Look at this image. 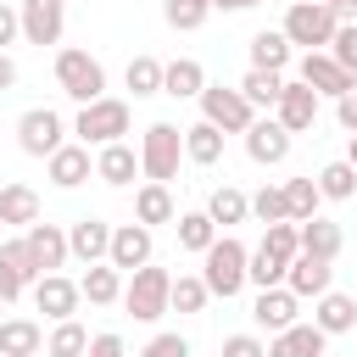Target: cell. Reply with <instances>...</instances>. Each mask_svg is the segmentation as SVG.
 Returning a JSON list of instances; mask_svg holds the SVG:
<instances>
[{"mask_svg":"<svg viewBox=\"0 0 357 357\" xmlns=\"http://www.w3.org/2000/svg\"><path fill=\"white\" fill-rule=\"evenodd\" d=\"M167 296H173V273H167V268H156V262L134 268V273H128V284H123V307H128L139 324H156V318L167 312Z\"/></svg>","mask_w":357,"mask_h":357,"instance_id":"obj_4","label":"cell"},{"mask_svg":"<svg viewBox=\"0 0 357 357\" xmlns=\"http://www.w3.org/2000/svg\"><path fill=\"white\" fill-rule=\"evenodd\" d=\"M206 284H201V273H178L173 279V296H167V312H206Z\"/></svg>","mask_w":357,"mask_h":357,"instance_id":"obj_38","label":"cell"},{"mask_svg":"<svg viewBox=\"0 0 357 357\" xmlns=\"http://www.w3.org/2000/svg\"><path fill=\"white\" fill-rule=\"evenodd\" d=\"M84 346H89V329L78 318H61L50 329V340H45V357H84Z\"/></svg>","mask_w":357,"mask_h":357,"instance_id":"obj_35","label":"cell"},{"mask_svg":"<svg viewBox=\"0 0 357 357\" xmlns=\"http://www.w3.org/2000/svg\"><path fill=\"white\" fill-rule=\"evenodd\" d=\"M28 284H33V279H28V273H22L17 262H6V257H0V301H17V296H22Z\"/></svg>","mask_w":357,"mask_h":357,"instance_id":"obj_45","label":"cell"},{"mask_svg":"<svg viewBox=\"0 0 357 357\" xmlns=\"http://www.w3.org/2000/svg\"><path fill=\"white\" fill-rule=\"evenodd\" d=\"M84 357H128V351H123V335H112V329H106V335H89Z\"/></svg>","mask_w":357,"mask_h":357,"instance_id":"obj_47","label":"cell"},{"mask_svg":"<svg viewBox=\"0 0 357 357\" xmlns=\"http://www.w3.org/2000/svg\"><path fill=\"white\" fill-rule=\"evenodd\" d=\"M134 357H190V340H184L178 329H167V335H151Z\"/></svg>","mask_w":357,"mask_h":357,"instance_id":"obj_44","label":"cell"},{"mask_svg":"<svg viewBox=\"0 0 357 357\" xmlns=\"http://www.w3.org/2000/svg\"><path fill=\"white\" fill-rule=\"evenodd\" d=\"M11 84H17V61H11V56H6V50H0V95H6V89H11Z\"/></svg>","mask_w":357,"mask_h":357,"instance_id":"obj_50","label":"cell"},{"mask_svg":"<svg viewBox=\"0 0 357 357\" xmlns=\"http://www.w3.org/2000/svg\"><path fill=\"white\" fill-rule=\"evenodd\" d=\"M201 123H212L218 134H245L251 123H257V112H251V100L240 95V89H223V84H206L201 95Z\"/></svg>","mask_w":357,"mask_h":357,"instance_id":"obj_7","label":"cell"},{"mask_svg":"<svg viewBox=\"0 0 357 357\" xmlns=\"http://www.w3.org/2000/svg\"><path fill=\"white\" fill-rule=\"evenodd\" d=\"M234 89L251 100V112H273V106H279V89H284V73H262V67H251Z\"/></svg>","mask_w":357,"mask_h":357,"instance_id":"obj_28","label":"cell"},{"mask_svg":"<svg viewBox=\"0 0 357 357\" xmlns=\"http://www.w3.org/2000/svg\"><path fill=\"white\" fill-rule=\"evenodd\" d=\"M279 190H284V212H290V223H307V218H318L324 195H318V184H312V178H290V184H279Z\"/></svg>","mask_w":357,"mask_h":357,"instance_id":"obj_33","label":"cell"},{"mask_svg":"<svg viewBox=\"0 0 357 357\" xmlns=\"http://www.w3.org/2000/svg\"><path fill=\"white\" fill-rule=\"evenodd\" d=\"M78 301H84V290H78V279H67V273H45V279H33V307L45 312V318H78Z\"/></svg>","mask_w":357,"mask_h":357,"instance_id":"obj_12","label":"cell"},{"mask_svg":"<svg viewBox=\"0 0 357 357\" xmlns=\"http://www.w3.org/2000/svg\"><path fill=\"white\" fill-rule=\"evenodd\" d=\"M45 346V329L33 318H6L0 324V357H39Z\"/></svg>","mask_w":357,"mask_h":357,"instance_id":"obj_26","label":"cell"},{"mask_svg":"<svg viewBox=\"0 0 357 357\" xmlns=\"http://www.w3.org/2000/svg\"><path fill=\"white\" fill-rule=\"evenodd\" d=\"M17 22H22V39H28V45H61L67 0H22V6H17Z\"/></svg>","mask_w":357,"mask_h":357,"instance_id":"obj_11","label":"cell"},{"mask_svg":"<svg viewBox=\"0 0 357 357\" xmlns=\"http://www.w3.org/2000/svg\"><path fill=\"white\" fill-rule=\"evenodd\" d=\"M0 223L33 229V223H39V190H28V184H0Z\"/></svg>","mask_w":357,"mask_h":357,"instance_id":"obj_25","label":"cell"},{"mask_svg":"<svg viewBox=\"0 0 357 357\" xmlns=\"http://www.w3.org/2000/svg\"><path fill=\"white\" fill-rule=\"evenodd\" d=\"M312 324H318L324 335H351V329H357V301L340 296V290H324V296L312 301Z\"/></svg>","mask_w":357,"mask_h":357,"instance_id":"obj_23","label":"cell"},{"mask_svg":"<svg viewBox=\"0 0 357 357\" xmlns=\"http://www.w3.org/2000/svg\"><path fill=\"white\" fill-rule=\"evenodd\" d=\"M296 312H301V301H296V296H290L284 284H279V290H257V301H251V318H257V324H262L268 335H279V329L301 324Z\"/></svg>","mask_w":357,"mask_h":357,"instance_id":"obj_19","label":"cell"},{"mask_svg":"<svg viewBox=\"0 0 357 357\" xmlns=\"http://www.w3.org/2000/svg\"><path fill=\"white\" fill-rule=\"evenodd\" d=\"M106 262L117 273H134L145 262H156V240L145 223H112V245H106Z\"/></svg>","mask_w":357,"mask_h":357,"instance_id":"obj_9","label":"cell"},{"mask_svg":"<svg viewBox=\"0 0 357 357\" xmlns=\"http://www.w3.org/2000/svg\"><path fill=\"white\" fill-rule=\"evenodd\" d=\"M134 223H145V229L173 223V195H167V184H139V190H134Z\"/></svg>","mask_w":357,"mask_h":357,"instance_id":"obj_29","label":"cell"},{"mask_svg":"<svg viewBox=\"0 0 357 357\" xmlns=\"http://www.w3.org/2000/svg\"><path fill=\"white\" fill-rule=\"evenodd\" d=\"M162 17H167V28L195 33V28L212 17V0H167V6H162Z\"/></svg>","mask_w":357,"mask_h":357,"instance_id":"obj_40","label":"cell"},{"mask_svg":"<svg viewBox=\"0 0 357 357\" xmlns=\"http://www.w3.org/2000/svg\"><path fill=\"white\" fill-rule=\"evenodd\" d=\"M268 117H273V123H279V128L296 139V134H307V128L318 123V95H312L301 78H284V89H279V106H273Z\"/></svg>","mask_w":357,"mask_h":357,"instance_id":"obj_10","label":"cell"},{"mask_svg":"<svg viewBox=\"0 0 357 357\" xmlns=\"http://www.w3.org/2000/svg\"><path fill=\"white\" fill-rule=\"evenodd\" d=\"M206 89V67L195 56H178V61H162V95L173 100H195Z\"/></svg>","mask_w":357,"mask_h":357,"instance_id":"obj_22","label":"cell"},{"mask_svg":"<svg viewBox=\"0 0 357 357\" xmlns=\"http://www.w3.org/2000/svg\"><path fill=\"white\" fill-rule=\"evenodd\" d=\"M335 11L324 6V0H290V11H284V39H290V50L296 45H307V50H329V39H335Z\"/></svg>","mask_w":357,"mask_h":357,"instance_id":"obj_5","label":"cell"},{"mask_svg":"<svg viewBox=\"0 0 357 357\" xmlns=\"http://www.w3.org/2000/svg\"><path fill=\"white\" fill-rule=\"evenodd\" d=\"M184 156H190L195 167H212V162L223 156V134H218L212 123H190V128H184Z\"/></svg>","mask_w":357,"mask_h":357,"instance_id":"obj_32","label":"cell"},{"mask_svg":"<svg viewBox=\"0 0 357 357\" xmlns=\"http://www.w3.org/2000/svg\"><path fill=\"white\" fill-rule=\"evenodd\" d=\"M324 56H329V61H335L340 73H351V78H357V22H340Z\"/></svg>","mask_w":357,"mask_h":357,"instance_id":"obj_42","label":"cell"},{"mask_svg":"<svg viewBox=\"0 0 357 357\" xmlns=\"http://www.w3.org/2000/svg\"><path fill=\"white\" fill-rule=\"evenodd\" d=\"M296 234H301V251L307 257H324V262H335L340 245H346L340 223H329V218H307V223H296Z\"/></svg>","mask_w":357,"mask_h":357,"instance_id":"obj_24","label":"cell"},{"mask_svg":"<svg viewBox=\"0 0 357 357\" xmlns=\"http://www.w3.org/2000/svg\"><path fill=\"white\" fill-rule=\"evenodd\" d=\"M312 184H318L324 201H351V195H357V167H351V162H329V167H318Z\"/></svg>","mask_w":357,"mask_h":357,"instance_id":"obj_34","label":"cell"},{"mask_svg":"<svg viewBox=\"0 0 357 357\" xmlns=\"http://www.w3.org/2000/svg\"><path fill=\"white\" fill-rule=\"evenodd\" d=\"M290 145H296V139H290L273 117H257V123L245 128V156H251L257 167H279V162L290 156Z\"/></svg>","mask_w":357,"mask_h":357,"instance_id":"obj_13","label":"cell"},{"mask_svg":"<svg viewBox=\"0 0 357 357\" xmlns=\"http://www.w3.org/2000/svg\"><path fill=\"white\" fill-rule=\"evenodd\" d=\"M245 245L234 240V234H218L206 251H201V284H206V296H240L245 290Z\"/></svg>","mask_w":357,"mask_h":357,"instance_id":"obj_1","label":"cell"},{"mask_svg":"<svg viewBox=\"0 0 357 357\" xmlns=\"http://www.w3.org/2000/svg\"><path fill=\"white\" fill-rule=\"evenodd\" d=\"M284 268H290V262H279V257H268V251L257 245V251L245 257V284H257V290H279V284H284Z\"/></svg>","mask_w":357,"mask_h":357,"instance_id":"obj_37","label":"cell"},{"mask_svg":"<svg viewBox=\"0 0 357 357\" xmlns=\"http://www.w3.org/2000/svg\"><path fill=\"white\" fill-rule=\"evenodd\" d=\"M22 240H28V257H33L39 273L67 268V229H56V223H33V229H22Z\"/></svg>","mask_w":357,"mask_h":357,"instance_id":"obj_16","label":"cell"},{"mask_svg":"<svg viewBox=\"0 0 357 357\" xmlns=\"http://www.w3.org/2000/svg\"><path fill=\"white\" fill-rule=\"evenodd\" d=\"M251 218H262V229H268V223H290V212H284V190H279V184H262V190L251 195Z\"/></svg>","mask_w":357,"mask_h":357,"instance_id":"obj_43","label":"cell"},{"mask_svg":"<svg viewBox=\"0 0 357 357\" xmlns=\"http://www.w3.org/2000/svg\"><path fill=\"white\" fill-rule=\"evenodd\" d=\"M106 245H112V223H100V218H78L67 229V257H78L84 268L106 262Z\"/></svg>","mask_w":357,"mask_h":357,"instance_id":"obj_15","label":"cell"},{"mask_svg":"<svg viewBox=\"0 0 357 357\" xmlns=\"http://www.w3.org/2000/svg\"><path fill=\"white\" fill-rule=\"evenodd\" d=\"M212 240H218V223H212L206 212H184V218H178V245H184V251L201 257Z\"/></svg>","mask_w":357,"mask_h":357,"instance_id":"obj_39","label":"cell"},{"mask_svg":"<svg viewBox=\"0 0 357 357\" xmlns=\"http://www.w3.org/2000/svg\"><path fill=\"white\" fill-rule=\"evenodd\" d=\"M329 279H335V268H329L324 257H307V251H301V257L284 268V290H290L296 301H307V296L318 301V296L329 290Z\"/></svg>","mask_w":357,"mask_h":357,"instance_id":"obj_17","label":"cell"},{"mask_svg":"<svg viewBox=\"0 0 357 357\" xmlns=\"http://www.w3.org/2000/svg\"><path fill=\"white\" fill-rule=\"evenodd\" d=\"M262 251L279 257V262H296V257H301V234H296V223H268V229H262Z\"/></svg>","mask_w":357,"mask_h":357,"instance_id":"obj_41","label":"cell"},{"mask_svg":"<svg viewBox=\"0 0 357 357\" xmlns=\"http://www.w3.org/2000/svg\"><path fill=\"white\" fill-rule=\"evenodd\" d=\"M78 290H84L89 307H112V301H123V273H117L112 262H95V268L78 279Z\"/></svg>","mask_w":357,"mask_h":357,"instance_id":"obj_27","label":"cell"},{"mask_svg":"<svg viewBox=\"0 0 357 357\" xmlns=\"http://www.w3.org/2000/svg\"><path fill=\"white\" fill-rule=\"evenodd\" d=\"M324 346H329V335L318 324H290L268 340V357H324Z\"/></svg>","mask_w":357,"mask_h":357,"instance_id":"obj_21","label":"cell"},{"mask_svg":"<svg viewBox=\"0 0 357 357\" xmlns=\"http://www.w3.org/2000/svg\"><path fill=\"white\" fill-rule=\"evenodd\" d=\"M301 84H307L312 95H335V100L357 89V78H351V73H340L324 50H307V56H301Z\"/></svg>","mask_w":357,"mask_h":357,"instance_id":"obj_14","label":"cell"},{"mask_svg":"<svg viewBox=\"0 0 357 357\" xmlns=\"http://www.w3.org/2000/svg\"><path fill=\"white\" fill-rule=\"evenodd\" d=\"M335 117H340V128H346V134H357V89L335 100Z\"/></svg>","mask_w":357,"mask_h":357,"instance_id":"obj_48","label":"cell"},{"mask_svg":"<svg viewBox=\"0 0 357 357\" xmlns=\"http://www.w3.org/2000/svg\"><path fill=\"white\" fill-rule=\"evenodd\" d=\"M123 78H128L134 100H151V95H162V61H156V56H134Z\"/></svg>","mask_w":357,"mask_h":357,"instance_id":"obj_36","label":"cell"},{"mask_svg":"<svg viewBox=\"0 0 357 357\" xmlns=\"http://www.w3.org/2000/svg\"><path fill=\"white\" fill-rule=\"evenodd\" d=\"M17 33H22V22H17V6H6V0H0V50H6Z\"/></svg>","mask_w":357,"mask_h":357,"instance_id":"obj_49","label":"cell"},{"mask_svg":"<svg viewBox=\"0 0 357 357\" xmlns=\"http://www.w3.org/2000/svg\"><path fill=\"white\" fill-rule=\"evenodd\" d=\"M134 173H139V151H134L128 139H117V145H100V156H95V178H100V184H112V190H128V184H134Z\"/></svg>","mask_w":357,"mask_h":357,"instance_id":"obj_18","label":"cell"},{"mask_svg":"<svg viewBox=\"0 0 357 357\" xmlns=\"http://www.w3.org/2000/svg\"><path fill=\"white\" fill-rule=\"evenodd\" d=\"M346 162H351V167H357V134H351V145H346Z\"/></svg>","mask_w":357,"mask_h":357,"instance_id":"obj_53","label":"cell"},{"mask_svg":"<svg viewBox=\"0 0 357 357\" xmlns=\"http://www.w3.org/2000/svg\"><path fill=\"white\" fill-rule=\"evenodd\" d=\"M73 134H78L84 145H117V139L128 134V100L100 95V100H89V106H78Z\"/></svg>","mask_w":357,"mask_h":357,"instance_id":"obj_6","label":"cell"},{"mask_svg":"<svg viewBox=\"0 0 357 357\" xmlns=\"http://www.w3.org/2000/svg\"><path fill=\"white\" fill-rule=\"evenodd\" d=\"M284 61H290V39H284L279 28L251 33V67H262V73H284Z\"/></svg>","mask_w":357,"mask_h":357,"instance_id":"obj_31","label":"cell"},{"mask_svg":"<svg viewBox=\"0 0 357 357\" xmlns=\"http://www.w3.org/2000/svg\"><path fill=\"white\" fill-rule=\"evenodd\" d=\"M324 6L335 11V22H351V17H357V0H324Z\"/></svg>","mask_w":357,"mask_h":357,"instance_id":"obj_51","label":"cell"},{"mask_svg":"<svg viewBox=\"0 0 357 357\" xmlns=\"http://www.w3.org/2000/svg\"><path fill=\"white\" fill-rule=\"evenodd\" d=\"M61 134H67V128H61V117H56L50 106H28V112L17 117V145H22L28 156H45V162H50V156L67 145Z\"/></svg>","mask_w":357,"mask_h":357,"instance_id":"obj_8","label":"cell"},{"mask_svg":"<svg viewBox=\"0 0 357 357\" xmlns=\"http://www.w3.org/2000/svg\"><path fill=\"white\" fill-rule=\"evenodd\" d=\"M223 357H268V346L257 335H229L223 340Z\"/></svg>","mask_w":357,"mask_h":357,"instance_id":"obj_46","label":"cell"},{"mask_svg":"<svg viewBox=\"0 0 357 357\" xmlns=\"http://www.w3.org/2000/svg\"><path fill=\"white\" fill-rule=\"evenodd\" d=\"M251 6H262V0H212V11H251Z\"/></svg>","mask_w":357,"mask_h":357,"instance_id":"obj_52","label":"cell"},{"mask_svg":"<svg viewBox=\"0 0 357 357\" xmlns=\"http://www.w3.org/2000/svg\"><path fill=\"white\" fill-rule=\"evenodd\" d=\"M45 167H50V184H56V190H78L84 178H95V156H89V145H61Z\"/></svg>","mask_w":357,"mask_h":357,"instance_id":"obj_20","label":"cell"},{"mask_svg":"<svg viewBox=\"0 0 357 357\" xmlns=\"http://www.w3.org/2000/svg\"><path fill=\"white\" fill-rule=\"evenodd\" d=\"M56 84H61V95H67V100L89 106V100H100V95H106V67H100L89 50L67 45V50H56Z\"/></svg>","mask_w":357,"mask_h":357,"instance_id":"obj_2","label":"cell"},{"mask_svg":"<svg viewBox=\"0 0 357 357\" xmlns=\"http://www.w3.org/2000/svg\"><path fill=\"white\" fill-rule=\"evenodd\" d=\"M206 218L223 229V223H245L251 218V195L245 190H234V184H218L212 195H206Z\"/></svg>","mask_w":357,"mask_h":357,"instance_id":"obj_30","label":"cell"},{"mask_svg":"<svg viewBox=\"0 0 357 357\" xmlns=\"http://www.w3.org/2000/svg\"><path fill=\"white\" fill-rule=\"evenodd\" d=\"M178 156H184V128L151 123L139 134V173H145V184H167L178 173Z\"/></svg>","mask_w":357,"mask_h":357,"instance_id":"obj_3","label":"cell"}]
</instances>
